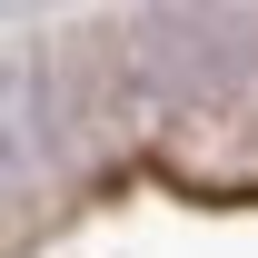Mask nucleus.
I'll return each mask as SVG.
<instances>
[{"label": "nucleus", "mask_w": 258, "mask_h": 258, "mask_svg": "<svg viewBox=\"0 0 258 258\" xmlns=\"http://www.w3.org/2000/svg\"><path fill=\"white\" fill-rule=\"evenodd\" d=\"M30 159H40V99H30V80L0 70V179H20Z\"/></svg>", "instance_id": "obj_1"}]
</instances>
